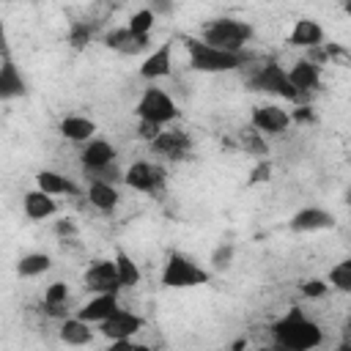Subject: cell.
I'll return each instance as SVG.
<instances>
[{
  "mask_svg": "<svg viewBox=\"0 0 351 351\" xmlns=\"http://www.w3.org/2000/svg\"><path fill=\"white\" fill-rule=\"evenodd\" d=\"M271 335L274 351H310L324 340L321 326L313 318H307L299 307H291L280 321H274Z\"/></svg>",
  "mask_w": 351,
  "mask_h": 351,
  "instance_id": "cell-1",
  "label": "cell"
},
{
  "mask_svg": "<svg viewBox=\"0 0 351 351\" xmlns=\"http://www.w3.org/2000/svg\"><path fill=\"white\" fill-rule=\"evenodd\" d=\"M250 38H252V25L241 22V19H230V16L211 19L203 27V41L206 44H211L217 49H225V52H236V55H241V49Z\"/></svg>",
  "mask_w": 351,
  "mask_h": 351,
  "instance_id": "cell-2",
  "label": "cell"
},
{
  "mask_svg": "<svg viewBox=\"0 0 351 351\" xmlns=\"http://www.w3.org/2000/svg\"><path fill=\"white\" fill-rule=\"evenodd\" d=\"M186 52H189V69H195V71H206V74L233 71V69L244 66V55L217 49V47L206 44L203 38H200V41H186Z\"/></svg>",
  "mask_w": 351,
  "mask_h": 351,
  "instance_id": "cell-3",
  "label": "cell"
},
{
  "mask_svg": "<svg viewBox=\"0 0 351 351\" xmlns=\"http://www.w3.org/2000/svg\"><path fill=\"white\" fill-rule=\"evenodd\" d=\"M208 282V271L200 269L192 258L181 255V252H170L162 269V285L167 288H195V285H206Z\"/></svg>",
  "mask_w": 351,
  "mask_h": 351,
  "instance_id": "cell-4",
  "label": "cell"
},
{
  "mask_svg": "<svg viewBox=\"0 0 351 351\" xmlns=\"http://www.w3.org/2000/svg\"><path fill=\"white\" fill-rule=\"evenodd\" d=\"M252 90H263V93H274V96H282V99H288V101H296L302 93L291 85V80H288V71L277 63V60H266V63H261L258 69H255V74L250 77V82H247Z\"/></svg>",
  "mask_w": 351,
  "mask_h": 351,
  "instance_id": "cell-5",
  "label": "cell"
},
{
  "mask_svg": "<svg viewBox=\"0 0 351 351\" xmlns=\"http://www.w3.org/2000/svg\"><path fill=\"white\" fill-rule=\"evenodd\" d=\"M137 118L140 121H151V123H170L178 118V107L176 101L162 90V88H145L140 101H137Z\"/></svg>",
  "mask_w": 351,
  "mask_h": 351,
  "instance_id": "cell-6",
  "label": "cell"
},
{
  "mask_svg": "<svg viewBox=\"0 0 351 351\" xmlns=\"http://www.w3.org/2000/svg\"><path fill=\"white\" fill-rule=\"evenodd\" d=\"M82 285L85 291H93V293H118L121 291V280H118V266H115V258H104V261H93L85 274H82Z\"/></svg>",
  "mask_w": 351,
  "mask_h": 351,
  "instance_id": "cell-7",
  "label": "cell"
},
{
  "mask_svg": "<svg viewBox=\"0 0 351 351\" xmlns=\"http://www.w3.org/2000/svg\"><path fill=\"white\" fill-rule=\"evenodd\" d=\"M123 181L137 192H159L165 186V170L151 162H134L123 173Z\"/></svg>",
  "mask_w": 351,
  "mask_h": 351,
  "instance_id": "cell-8",
  "label": "cell"
},
{
  "mask_svg": "<svg viewBox=\"0 0 351 351\" xmlns=\"http://www.w3.org/2000/svg\"><path fill=\"white\" fill-rule=\"evenodd\" d=\"M250 121H252V129H255L258 134H280L282 129H288L291 112H285V110L277 107V104H261V107L252 110Z\"/></svg>",
  "mask_w": 351,
  "mask_h": 351,
  "instance_id": "cell-9",
  "label": "cell"
},
{
  "mask_svg": "<svg viewBox=\"0 0 351 351\" xmlns=\"http://www.w3.org/2000/svg\"><path fill=\"white\" fill-rule=\"evenodd\" d=\"M140 329H143V318L129 310H118L107 321L99 324V332L107 340H132V335H137Z\"/></svg>",
  "mask_w": 351,
  "mask_h": 351,
  "instance_id": "cell-10",
  "label": "cell"
},
{
  "mask_svg": "<svg viewBox=\"0 0 351 351\" xmlns=\"http://www.w3.org/2000/svg\"><path fill=\"white\" fill-rule=\"evenodd\" d=\"M332 225H335V217H332L329 211H324V208H315V206L296 211V214L291 217V222H288V228H291V230H296V233L326 230V228H332Z\"/></svg>",
  "mask_w": 351,
  "mask_h": 351,
  "instance_id": "cell-11",
  "label": "cell"
},
{
  "mask_svg": "<svg viewBox=\"0 0 351 351\" xmlns=\"http://www.w3.org/2000/svg\"><path fill=\"white\" fill-rule=\"evenodd\" d=\"M118 293H96L90 302H85L77 313V318L88 321V324H101L107 321L112 313H118Z\"/></svg>",
  "mask_w": 351,
  "mask_h": 351,
  "instance_id": "cell-12",
  "label": "cell"
},
{
  "mask_svg": "<svg viewBox=\"0 0 351 351\" xmlns=\"http://www.w3.org/2000/svg\"><path fill=\"white\" fill-rule=\"evenodd\" d=\"M80 162H82V167H85L88 173H99V170H104V167H110V165L115 162V148H112L107 140H90V143L82 148Z\"/></svg>",
  "mask_w": 351,
  "mask_h": 351,
  "instance_id": "cell-13",
  "label": "cell"
},
{
  "mask_svg": "<svg viewBox=\"0 0 351 351\" xmlns=\"http://www.w3.org/2000/svg\"><path fill=\"white\" fill-rule=\"evenodd\" d=\"M170 66H173V44L165 41L162 47H156L140 66V77L145 80H159V77H167L170 74Z\"/></svg>",
  "mask_w": 351,
  "mask_h": 351,
  "instance_id": "cell-14",
  "label": "cell"
},
{
  "mask_svg": "<svg viewBox=\"0 0 351 351\" xmlns=\"http://www.w3.org/2000/svg\"><path fill=\"white\" fill-rule=\"evenodd\" d=\"M104 44H107L110 49L123 52V55H134V52H143V49L151 44V38H148V36H134V33L123 25V27L110 30V33L104 36Z\"/></svg>",
  "mask_w": 351,
  "mask_h": 351,
  "instance_id": "cell-15",
  "label": "cell"
},
{
  "mask_svg": "<svg viewBox=\"0 0 351 351\" xmlns=\"http://www.w3.org/2000/svg\"><path fill=\"white\" fill-rule=\"evenodd\" d=\"M22 93H25V80L16 71V66L8 58V52H3V63H0V99L8 101V99H16Z\"/></svg>",
  "mask_w": 351,
  "mask_h": 351,
  "instance_id": "cell-16",
  "label": "cell"
},
{
  "mask_svg": "<svg viewBox=\"0 0 351 351\" xmlns=\"http://www.w3.org/2000/svg\"><path fill=\"white\" fill-rule=\"evenodd\" d=\"M189 137L184 134V132H162L154 143H151V148L156 151V154H162V156H167V159H184L186 154H189Z\"/></svg>",
  "mask_w": 351,
  "mask_h": 351,
  "instance_id": "cell-17",
  "label": "cell"
},
{
  "mask_svg": "<svg viewBox=\"0 0 351 351\" xmlns=\"http://www.w3.org/2000/svg\"><path fill=\"white\" fill-rule=\"evenodd\" d=\"M288 80H291V85H293L299 93H307V90L318 88V82H321V69H318V63H313V60H296V63L291 66V71H288Z\"/></svg>",
  "mask_w": 351,
  "mask_h": 351,
  "instance_id": "cell-18",
  "label": "cell"
},
{
  "mask_svg": "<svg viewBox=\"0 0 351 351\" xmlns=\"http://www.w3.org/2000/svg\"><path fill=\"white\" fill-rule=\"evenodd\" d=\"M324 41V27L315 22V19H296V25H293V30H291V36H288V44H293V47H307V49H313V47H318Z\"/></svg>",
  "mask_w": 351,
  "mask_h": 351,
  "instance_id": "cell-19",
  "label": "cell"
},
{
  "mask_svg": "<svg viewBox=\"0 0 351 351\" xmlns=\"http://www.w3.org/2000/svg\"><path fill=\"white\" fill-rule=\"evenodd\" d=\"M22 208H25V214L30 219H47V217H52L58 211V203H55L52 195L41 192V189H30L22 197Z\"/></svg>",
  "mask_w": 351,
  "mask_h": 351,
  "instance_id": "cell-20",
  "label": "cell"
},
{
  "mask_svg": "<svg viewBox=\"0 0 351 351\" xmlns=\"http://www.w3.org/2000/svg\"><path fill=\"white\" fill-rule=\"evenodd\" d=\"M58 337L66 343V346H88L90 340H93V329H90V324L88 321H82V318H66V321H60V329H58Z\"/></svg>",
  "mask_w": 351,
  "mask_h": 351,
  "instance_id": "cell-21",
  "label": "cell"
},
{
  "mask_svg": "<svg viewBox=\"0 0 351 351\" xmlns=\"http://www.w3.org/2000/svg\"><path fill=\"white\" fill-rule=\"evenodd\" d=\"M96 132V123L90 118H82V115H66L60 121V134L66 140H74V143H90Z\"/></svg>",
  "mask_w": 351,
  "mask_h": 351,
  "instance_id": "cell-22",
  "label": "cell"
},
{
  "mask_svg": "<svg viewBox=\"0 0 351 351\" xmlns=\"http://www.w3.org/2000/svg\"><path fill=\"white\" fill-rule=\"evenodd\" d=\"M36 184H38L41 192H47V195H52V197H55V195H77V192H80L71 178H66V176H60V173H55V170H41V173L36 176Z\"/></svg>",
  "mask_w": 351,
  "mask_h": 351,
  "instance_id": "cell-23",
  "label": "cell"
},
{
  "mask_svg": "<svg viewBox=\"0 0 351 351\" xmlns=\"http://www.w3.org/2000/svg\"><path fill=\"white\" fill-rule=\"evenodd\" d=\"M88 200H90V206H96L99 211H112L121 197H118V189H115L112 184H107V181H90V186H88Z\"/></svg>",
  "mask_w": 351,
  "mask_h": 351,
  "instance_id": "cell-24",
  "label": "cell"
},
{
  "mask_svg": "<svg viewBox=\"0 0 351 351\" xmlns=\"http://www.w3.org/2000/svg\"><path fill=\"white\" fill-rule=\"evenodd\" d=\"M52 266V258L47 252H27L16 261V274L19 277H38L44 271H49Z\"/></svg>",
  "mask_w": 351,
  "mask_h": 351,
  "instance_id": "cell-25",
  "label": "cell"
},
{
  "mask_svg": "<svg viewBox=\"0 0 351 351\" xmlns=\"http://www.w3.org/2000/svg\"><path fill=\"white\" fill-rule=\"evenodd\" d=\"M115 266H118V280H121V288H132L140 282V269L137 263L132 261V255H126L123 250L115 252Z\"/></svg>",
  "mask_w": 351,
  "mask_h": 351,
  "instance_id": "cell-26",
  "label": "cell"
},
{
  "mask_svg": "<svg viewBox=\"0 0 351 351\" xmlns=\"http://www.w3.org/2000/svg\"><path fill=\"white\" fill-rule=\"evenodd\" d=\"M329 285L337 288V291L351 293V258H346V261H340L337 266L329 269Z\"/></svg>",
  "mask_w": 351,
  "mask_h": 351,
  "instance_id": "cell-27",
  "label": "cell"
},
{
  "mask_svg": "<svg viewBox=\"0 0 351 351\" xmlns=\"http://www.w3.org/2000/svg\"><path fill=\"white\" fill-rule=\"evenodd\" d=\"M126 27H129L134 36H148V33H151V27H154V11H151V8H140L137 14H132V16H129Z\"/></svg>",
  "mask_w": 351,
  "mask_h": 351,
  "instance_id": "cell-28",
  "label": "cell"
},
{
  "mask_svg": "<svg viewBox=\"0 0 351 351\" xmlns=\"http://www.w3.org/2000/svg\"><path fill=\"white\" fill-rule=\"evenodd\" d=\"M66 299H69V285H63V282H52V285L44 291V307L66 304Z\"/></svg>",
  "mask_w": 351,
  "mask_h": 351,
  "instance_id": "cell-29",
  "label": "cell"
},
{
  "mask_svg": "<svg viewBox=\"0 0 351 351\" xmlns=\"http://www.w3.org/2000/svg\"><path fill=\"white\" fill-rule=\"evenodd\" d=\"M233 261V244H219L214 252H211V266L214 269H228Z\"/></svg>",
  "mask_w": 351,
  "mask_h": 351,
  "instance_id": "cell-30",
  "label": "cell"
},
{
  "mask_svg": "<svg viewBox=\"0 0 351 351\" xmlns=\"http://www.w3.org/2000/svg\"><path fill=\"white\" fill-rule=\"evenodd\" d=\"M90 36H93V33H90V27L77 22V25H71V36H69V41H71L74 47H85V44L90 41Z\"/></svg>",
  "mask_w": 351,
  "mask_h": 351,
  "instance_id": "cell-31",
  "label": "cell"
},
{
  "mask_svg": "<svg viewBox=\"0 0 351 351\" xmlns=\"http://www.w3.org/2000/svg\"><path fill=\"white\" fill-rule=\"evenodd\" d=\"M326 282L324 280H307V282H302V293L307 296V299H318V296H324L326 293Z\"/></svg>",
  "mask_w": 351,
  "mask_h": 351,
  "instance_id": "cell-32",
  "label": "cell"
},
{
  "mask_svg": "<svg viewBox=\"0 0 351 351\" xmlns=\"http://www.w3.org/2000/svg\"><path fill=\"white\" fill-rule=\"evenodd\" d=\"M137 134H140L145 143H154V140L162 134V126H159V123H151V121H140V126H137Z\"/></svg>",
  "mask_w": 351,
  "mask_h": 351,
  "instance_id": "cell-33",
  "label": "cell"
},
{
  "mask_svg": "<svg viewBox=\"0 0 351 351\" xmlns=\"http://www.w3.org/2000/svg\"><path fill=\"white\" fill-rule=\"evenodd\" d=\"M55 233L66 241V239H71V236H77V225L71 222V219H58L55 222Z\"/></svg>",
  "mask_w": 351,
  "mask_h": 351,
  "instance_id": "cell-34",
  "label": "cell"
},
{
  "mask_svg": "<svg viewBox=\"0 0 351 351\" xmlns=\"http://www.w3.org/2000/svg\"><path fill=\"white\" fill-rule=\"evenodd\" d=\"M291 121H299V123H310L313 121V110L310 107H299L291 112Z\"/></svg>",
  "mask_w": 351,
  "mask_h": 351,
  "instance_id": "cell-35",
  "label": "cell"
},
{
  "mask_svg": "<svg viewBox=\"0 0 351 351\" xmlns=\"http://www.w3.org/2000/svg\"><path fill=\"white\" fill-rule=\"evenodd\" d=\"M137 343L134 340H110V348L107 351H134Z\"/></svg>",
  "mask_w": 351,
  "mask_h": 351,
  "instance_id": "cell-36",
  "label": "cell"
},
{
  "mask_svg": "<svg viewBox=\"0 0 351 351\" xmlns=\"http://www.w3.org/2000/svg\"><path fill=\"white\" fill-rule=\"evenodd\" d=\"M151 11H154V16H156V14H170V11H173V5H170V3H154V8H151Z\"/></svg>",
  "mask_w": 351,
  "mask_h": 351,
  "instance_id": "cell-37",
  "label": "cell"
},
{
  "mask_svg": "<svg viewBox=\"0 0 351 351\" xmlns=\"http://www.w3.org/2000/svg\"><path fill=\"white\" fill-rule=\"evenodd\" d=\"M261 178H269V165H261V167H255V173H252V181H261Z\"/></svg>",
  "mask_w": 351,
  "mask_h": 351,
  "instance_id": "cell-38",
  "label": "cell"
},
{
  "mask_svg": "<svg viewBox=\"0 0 351 351\" xmlns=\"http://www.w3.org/2000/svg\"><path fill=\"white\" fill-rule=\"evenodd\" d=\"M335 351H351V340H343V343H340Z\"/></svg>",
  "mask_w": 351,
  "mask_h": 351,
  "instance_id": "cell-39",
  "label": "cell"
},
{
  "mask_svg": "<svg viewBox=\"0 0 351 351\" xmlns=\"http://www.w3.org/2000/svg\"><path fill=\"white\" fill-rule=\"evenodd\" d=\"M343 11H346V16L351 19V0H346V3H343Z\"/></svg>",
  "mask_w": 351,
  "mask_h": 351,
  "instance_id": "cell-40",
  "label": "cell"
},
{
  "mask_svg": "<svg viewBox=\"0 0 351 351\" xmlns=\"http://www.w3.org/2000/svg\"><path fill=\"white\" fill-rule=\"evenodd\" d=\"M134 351H154V348H151V346H143V343H137V348H134Z\"/></svg>",
  "mask_w": 351,
  "mask_h": 351,
  "instance_id": "cell-41",
  "label": "cell"
},
{
  "mask_svg": "<svg viewBox=\"0 0 351 351\" xmlns=\"http://www.w3.org/2000/svg\"><path fill=\"white\" fill-rule=\"evenodd\" d=\"M346 329L351 332V313H348V321H346Z\"/></svg>",
  "mask_w": 351,
  "mask_h": 351,
  "instance_id": "cell-42",
  "label": "cell"
},
{
  "mask_svg": "<svg viewBox=\"0 0 351 351\" xmlns=\"http://www.w3.org/2000/svg\"><path fill=\"white\" fill-rule=\"evenodd\" d=\"M346 200H348V203H351V189H348V192H346Z\"/></svg>",
  "mask_w": 351,
  "mask_h": 351,
  "instance_id": "cell-43",
  "label": "cell"
},
{
  "mask_svg": "<svg viewBox=\"0 0 351 351\" xmlns=\"http://www.w3.org/2000/svg\"><path fill=\"white\" fill-rule=\"evenodd\" d=\"M261 351H274V348H261Z\"/></svg>",
  "mask_w": 351,
  "mask_h": 351,
  "instance_id": "cell-44",
  "label": "cell"
}]
</instances>
